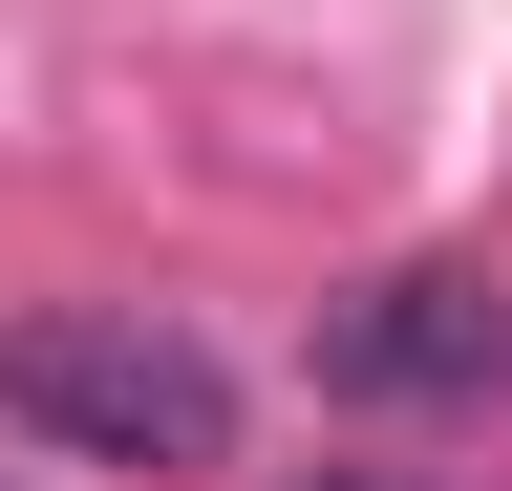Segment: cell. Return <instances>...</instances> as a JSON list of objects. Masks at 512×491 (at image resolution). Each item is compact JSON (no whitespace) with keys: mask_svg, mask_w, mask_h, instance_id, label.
Returning a JSON list of instances; mask_svg holds the SVG:
<instances>
[{"mask_svg":"<svg viewBox=\"0 0 512 491\" xmlns=\"http://www.w3.org/2000/svg\"><path fill=\"white\" fill-rule=\"evenodd\" d=\"M0 406L64 470H214L235 449V363L171 321H0Z\"/></svg>","mask_w":512,"mask_h":491,"instance_id":"1","label":"cell"},{"mask_svg":"<svg viewBox=\"0 0 512 491\" xmlns=\"http://www.w3.org/2000/svg\"><path fill=\"white\" fill-rule=\"evenodd\" d=\"M320 385L342 406H470V385H512V278L491 257H406V278L320 299Z\"/></svg>","mask_w":512,"mask_h":491,"instance_id":"2","label":"cell"}]
</instances>
